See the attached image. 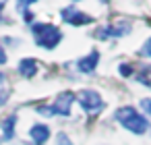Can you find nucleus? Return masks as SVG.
<instances>
[{
    "instance_id": "obj_7",
    "label": "nucleus",
    "mask_w": 151,
    "mask_h": 145,
    "mask_svg": "<svg viewBox=\"0 0 151 145\" xmlns=\"http://www.w3.org/2000/svg\"><path fill=\"white\" fill-rule=\"evenodd\" d=\"M97 62H99V52H97V50H91V54H89V56H85V58H81V60L77 62V66H79V73L91 75V73L95 71Z\"/></svg>"
},
{
    "instance_id": "obj_12",
    "label": "nucleus",
    "mask_w": 151,
    "mask_h": 145,
    "mask_svg": "<svg viewBox=\"0 0 151 145\" xmlns=\"http://www.w3.org/2000/svg\"><path fill=\"white\" fill-rule=\"evenodd\" d=\"M118 71H120V75H122V77H130V75H132V66H130V64H126V62H122V64L118 66Z\"/></svg>"
},
{
    "instance_id": "obj_9",
    "label": "nucleus",
    "mask_w": 151,
    "mask_h": 145,
    "mask_svg": "<svg viewBox=\"0 0 151 145\" xmlns=\"http://www.w3.org/2000/svg\"><path fill=\"white\" fill-rule=\"evenodd\" d=\"M15 126H17V114H11L0 120V128H2V135L6 141H11L15 137Z\"/></svg>"
},
{
    "instance_id": "obj_20",
    "label": "nucleus",
    "mask_w": 151,
    "mask_h": 145,
    "mask_svg": "<svg viewBox=\"0 0 151 145\" xmlns=\"http://www.w3.org/2000/svg\"><path fill=\"white\" fill-rule=\"evenodd\" d=\"M73 2H81V0H73Z\"/></svg>"
},
{
    "instance_id": "obj_17",
    "label": "nucleus",
    "mask_w": 151,
    "mask_h": 145,
    "mask_svg": "<svg viewBox=\"0 0 151 145\" xmlns=\"http://www.w3.org/2000/svg\"><path fill=\"white\" fill-rule=\"evenodd\" d=\"M0 64H6V52H4V48H0Z\"/></svg>"
},
{
    "instance_id": "obj_18",
    "label": "nucleus",
    "mask_w": 151,
    "mask_h": 145,
    "mask_svg": "<svg viewBox=\"0 0 151 145\" xmlns=\"http://www.w3.org/2000/svg\"><path fill=\"white\" fill-rule=\"evenodd\" d=\"M4 4H6V0H0V21H2V9H4Z\"/></svg>"
},
{
    "instance_id": "obj_13",
    "label": "nucleus",
    "mask_w": 151,
    "mask_h": 145,
    "mask_svg": "<svg viewBox=\"0 0 151 145\" xmlns=\"http://www.w3.org/2000/svg\"><path fill=\"white\" fill-rule=\"evenodd\" d=\"M56 143H58V145H73V141H70L68 135H64V133L56 135Z\"/></svg>"
},
{
    "instance_id": "obj_19",
    "label": "nucleus",
    "mask_w": 151,
    "mask_h": 145,
    "mask_svg": "<svg viewBox=\"0 0 151 145\" xmlns=\"http://www.w3.org/2000/svg\"><path fill=\"white\" fill-rule=\"evenodd\" d=\"M99 2H104V4H106V2H110V0H99Z\"/></svg>"
},
{
    "instance_id": "obj_15",
    "label": "nucleus",
    "mask_w": 151,
    "mask_h": 145,
    "mask_svg": "<svg viewBox=\"0 0 151 145\" xmlns=\"http://www.w3.org/2000/svg\"><path fill=\"white\" fill-rule=\"evenodd\" d=\"M141 108H143V112H145V114H149V116H151V100H149V97L141 100Z\"/></svg>"
},
{
    "instance_id": "obj_4",
    "label": "nucleus",
    "mask_w": 151,
    "mask_h": 145,
    "mask_svg": "<svg viewBox=\"0 0 151 145\" xmlns=\"http://www.w3.org/2000/svg\"><path fill=\"white\" fill-rule=\"evenodd\" d=\"M77 102H79V106L87 112V114H95V112H99V110H104V100H101V95L97 93V91H93V89H83L79 95H77Z\"/></svg>"
},
{
    "instance_id": "obj_11",
    "label": "nucleus",
    "mask_w": 151,
    "mask_h": 145,
    "mask_svg": "<svg viewBox=\"0 0 151 145\" xmlns=\"http://www.w3.org/2000/svg\"><path fill=\"white\" fill-rule=\"evenodd\" d=\"M33 2H37V0H17V11H19V13H27V9H29Z\"/></svg>"
},
{
    "instance_id": "obj_2",
    "label": "nucleus",
    "mask_w": 151,
    "mask_h": 145,
    "mask_svg": "<svg viewBox=\"0 0 151 145\" xmlns=\"http://www.w3.org/2000/svg\"><path fill=\"white\" fill-rule=\"evenodd\" d=\"M31 33L35 35V44L40 48H44V50H54L62 42L60 29L50 25V23H33L31 25Z\"/></svg>"
},
{
    "instance_id": "obj_10",
    "label": "nucleus",
    "mask_w": 151,
    "mask_h": 145,
    "mask_svg": "<svg viewBox=\"0 0 151 145\" xmlns=\"http://www.w3.org/2000/svg\"><path fill=\"white\" fill-rule=\"evenodd\" d=\"M19 73L25 77V79H31L35 73H37V62L33 58H23L19 62Z\"/></svg>"
},
{
    "instance_id": "obj_6",
    "label": "nucleus",
    "mask_w": 151,
    "mask_h": 145,
    "mask_svg": "<svg viewBox=\"0 0 151 145\" xmlns=\"http://www.w3.org/2000/svg\"><path fill=\"white\" fill-rule=\"evenodd\" d=\"M62 19L68 23V25H89V23H93V19L87 15V13H81V11H77L75 6H68V9H62Z\"/></svg>"
},
{
    "instance_id": "obj_1",
    "label": "nucleus",
    "mask_w": 151,
    "mask_h": 145,
    "mask_svg": "<svg viewBox=\"0 0 151 145\" xmlns=\"http://www.w3.org/2000/svg\"><path fill=\"white\" fill-rule=\"evenodd\" d=\"M114 118H116V122H120L126 131H130L132 135H145L147 131H149V120L143 116V114H139L132 106H122V108H118L116 112H114Z\"/></svg>"
},
{
    "instance_id": "obj_5",
    "label": "nucleus",
    "mask_w": 151,
    "mask_h": 145,
    "mask_svg": "<svg viewBox=\"0 0 151 145\" xmlns=\"http://www.w3.org/2000/svg\"><path fill=\"white\" fill-rule=\"evenodd\" d=\"M130 29H132V25H130V23H126V21H122V23H118V25H106V27H97L95 38H97V40L122 38V35H126Z\"/></svg>"
},
{
    "instance_id": "obj_16",
    "label": "nucleus",
    "mask_w": 151,
    "mask_h": 145,
    "mask_svg": "<svg viewBox=\"0 0 151 145\" xmlns=\"http://www.w3.org/2000/svg\"><path fill=\"white\" fill-rule=\"evenodd\" d=\"M6 100H9V91L6 89H0V108L6 104Z\"/></svg>"
},
{
    "instance_id": "obj_3",
    "label": "nucleus",
    "mask_w": 151,
    "mask_h": 145,
    "mask_svg": "<svg viewBox=\"0 0 151 145\" xmlns=\"http://www.w3.org/2000/svg\"><path fill=\"white\" fill-rule=\"evenodd\" d=\"M73 102H75V95L66 91V93H60L52 106H40L37 112L44 114V116H64V118H66V116H70V106H73Z\"/></svg>"
},
{
    "instance_id": "obj_14",
    "label": "nucleus",
    "mask_w": 151,
    "mask_h": 145,
    "mask_svg": "<svg viewBox=\"0 0 151 145\" xmlns=\"http://www.w3.org/2000/svg\"><path fill=\"white\" fill-rule=\"evenodd\" d=\"M141 54L143 56H147V58H151V38L143 44V48H141Z\"/></svg>"
},
{
    "instance_id": "obj_8",
    "label": "nucleus",
    "mask_w": 151,
    "mask_h": 145,
    "mask_svg": "<svg viewBox=\"0 0 151 145\" xmlns=\"http://www.w3.org/2000/svg\"><path fill=\"white\" fill-rule=\"evenodd\" d=\"M29 137L35 145H44L50 139V126L48 124H33L29 128Z\"/></svg>"
}]
</instances>
